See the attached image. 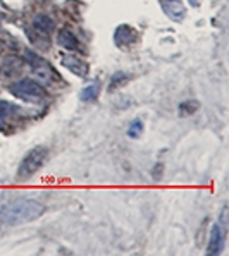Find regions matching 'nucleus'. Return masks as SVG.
Instances as JSON below:
<instances>
[{
	"instance_id": "2eb2a0df",
	"label": "nucleus",
	"mask_w": 229,
	"mask_h": 256,
	"mask_svg": "<svg viewBox=\"0 0 229 256\" xmlns=\"http://www.w3.org/2000/svg\"><path fill=\"white\" fill-rule=\"evenodd\" d=\"M129 81V76L126 72H117V74H114V78H112V81H110V90H116L117 88V84H124V82H128Z\"/></svg>"
},
{
	"instance_id": "1a4fd4ad",
	"label": "nucleus",
	"mask_w": 229,
	"mask_h": 256,
	"mask_svg": "<svg viewBox=\"0 0 229 256\" xmlns=\"http://www.w3.org/2000/svg\"><path fill=\"white\" fill-rule=\"evenodd\" d=\"M135 38H136V31L128 24L119 26L116 30V34H114V42H116L117 46H128L131 42H135Z\"/></svg>"
},
{
	"instance_id": "39448f33",
	"label": "nucleus",
	"mask_w": 229,
	"mask_h": 256,
	"mask_svg": "<svg viewBox=\"0 0 229 256\" xmlns=\"http://www.w3.org/2000/svg\"><path fill=\"white\" fill-rule=\"evenodd\" d=\"M25 69V58L18 57V55H9L2 60L0 64V74L4 78H16L23 72Z\"/></svg>"
},
{
	"instance_id": "0eeeda50",
	"label": "nucleus",
	"mask_w": 229,
	"mask_h": 256,
	"mask_svg": "<svg viewBox=\"0 0 229 256\" xmlns=\"http://www.w3.org/2000/svg\"><path fill=\"white\" fill-rule=\"evenodd\" d=\"M160 6L164 9V12L172 19V21H183L186 16V9L179 0H160Z\"/></svg>"
},
{
	"instance_id": "ddd939ff",
	"label": "nucleus",
	"mask_w": 229,
	"mask_h": 256,
	"mask_svg": "<svg viewBox=\"0 0 229 256\" xmlns=\"http://www.w3.org/2000/svg\"><path fill=\"white\" fill-rule=\"evenodd\" d=\"M143 134V122L140 119H135L129 124V129H128V136L133 138V140H136V138H140Z\"/></svg>"
},
{
	"instance_id": "6e6552de",
	"label": "nucleus",
	"mask_w": 229,
	"mask_h": 256,
	"mask_svg": "<svg viewBox=\"0 0 229 256\" xmlns=\"http://www.w3.org/2000/svg\"><path fill=\"white\" fill-rule=\"evenodd\" d=\"M222 242H224V230L220 229L219 224H215L210 230V241H208L207 246V254L210 256L219 254L220 250H222Z\"/></svg>"
},
{
	"instance_id": "f8f14e48",
	"label": "nucleus",
	"mask_w": 229,
	"mask_h": 256,
	"mask_svg": "<svg viewBox=\"0 0 229 256\" xmlns=\"http://www.w3.org/2000/svg\"><path fill=\"white\" fill-rule=\"evenodd\" d=\"M98 93H100V82L93 81L92 84L85 86V88L81 90L80 98H81L83 102H93V100H97Z\"/></svg>"
},
{
	"instance_id": "4468645a",
	"label": "nucleus",
	"mask_w": 229,
	"mask_h": 256,
	"mask_svg": "<svg viewBox=\"0 0 229 256\" xmlns=\"http://www.w3.org/2000/svg\"><path fill=\"white\" fill-rule=\"evenodd\" d=\"M16 110H18V107H16V105L9 104V102H2V100H0V119L13 116Z\"/></svg>"
},
{
	"instance_id": "6ab92c4d",
	"label": "nucleus",
	"mask_w": 229,
	"mask_h": 256,
	"mask_svg": "<svg viewBox=\"0 0 229 256\" xmlns=\"http://www.w3.org/2000/svg\"><path fill=\"white\" fill-rule=\"evenodd\" d=\"M2 19H4V14H0V22H2Z\"/></svg>"
},
{
	"instance_id": "9b49d317",
	"label": "nucleus",
	"mask_w": 229,
	"mask_h": 256,
	"mask_svg": "<svg viewBox=\"0 0 229 256\" xmlns=\"http://www.w3.org/2000/svg\"><path fill=\"white\" fill-rule=\"evenodd\" d=\"M33 26L37 28L40 33L50 34L54 31V28H55V22H54V19L50 18V16L38 14V16H35V19H33Z\"/></svg>"
},
{
	"instance_id": "20e7f679",
	"label": "nucleus",
	"mask_w": 229,
	"mask_h": 256,
	"mask_svg": "<svg viewBox=\"0 0 229 256\" xmlns=\"http://www.w3.org/2000/svg\"><path fill=\"white\" fill-rule=\"evenodd\" d=\"M26 57L31 64V69H33V74H35V80H37L38 84L42 86H49L50 82L54 81V70L47 64L45 58L38 57L35 55L33 52H26Z\"/></svg>"
},
{
	"instance_id": "f03ea898",
	"label": "nucleus",
	"mask_w": 229,
	"mask_h": 256,
	"mask_svg": "<svg viewBox=\"0 0 229 256\" xmlns=\"http://www.w3.org/2000/svg\"><path fill=\"white\" fill-rule=\"evenodd\" d=\"M47 156H49V150L45 146H37L26 153V156L21 160L18 168V177L19 179H28L31 177L37 170H40L43 164L47 162Z\"/></svg>"
},
{
	"instance_id": "a211bd4d",
	"label": "nucleus",
	"mask_w": 229,
	"mask_h": 256,
	"mask_svg": "<svg viewBox=\"0 0 229 256\" xmlns=\"http://www.w3.org/2000/svg\"><path fill=\"white\" fill-rule=\"evenodd\" d=\"M0 129H4V122L2 120H0Z\"/></svg>"
},
{
	"instance_id": "f3484780",
	"label": "nucleus",
	"mask_w": 229,
	"mask_h": 256,
	"mask_svg": "<svg viewBox=\"0 0 229 256\" xmlns=\"http://www.w3.org/2000/svg\"><path fill=\"white\" fill-rule=\"evenodd\" d=\"M2 52H4V42L0 40V54H2Z\"/></svg>"
},
{
	"instance_id": "9d476101",
	"label": "nucleus",
	"mask_w": 229,
	"mask_h": 256,
	"mask_svg": "<svg viewBox=\"0 0 229 256\" xmlns=\"http://www.w3.org/2000/svg\"><path fill=\"white\" fill-rule=\"evenodd\" d=\"M57 43H59V46H62L64 50H78V46H80L78 38L74 36L69 30H61V31H59Z\"/></svg>"
},
{
	"instance_id": "f257e3e1",
	"label": "nucleus",
	"mask_w": 229,
	"mask_h": 256,
	"mask_svg": "<svg viewBox=\"0 0 229 256\" xmlns=\"http://www.w3.org/2000/svg\"><path fill=\"white\" fill-rule=\"evenodd\" d=\"M45 206L37 200L21 198L0 206V222L7 226H21L37 220L43 215Z\"/></svg>"
},
{
	"instance_id": "7ed1b4c3",
	"label": "nucleus",
	"mask_w": 229,
	"mask_h": 256,
	"mask_svg": "<svg viewBox=\"0 0 229 256\" xmlns=\"http://www.w3.org/2000/svg\"><path fill=\"white\" fill-rule=\"evenodd\" d=\"M9 92L14 94L16 98L25 102H31V104H37L40 102L43 96H45V92H43L42 84H38L37 81L33 80H21L14 84L9 86Z\"/></svg>"
},
{
	"instance_id": "423d86ee",
	"label": "nucleus",
	"mask_w": 229,
	"mask_h": 256,
	"mask_svg": "<svg viewBox=\"0 0 229 256\" xmlns=\"http://www.w3.org/2000/svg\"><path fill=\"white\" fill-rule=\"evenodd\" d=\"M61 64L64 66V68L68 69V70H71L74 76L86 78V76H88V72H90L88 64H86L85 60H81V58L74 57V55H62Z\"/></svg>"
},
{
	"instance_id": "dca6fc26",
	"label": "nucleus",
	"mask_w": 229,
	"mask_h": 256,
	"mask_svg": "<svg viewBox=\"0 0 229 256\" xmlns=\"http://www.w3.org/2000/svg\"><path fill=\"white\" fill-rule=\"evenodd\" d=\"M188 2L191 4L193 7H198V6H200V2H202V0H188Z\"/></svg>"
}]
</instances>
